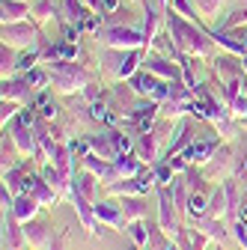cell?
Segmentation results:
<instances>
[{
  "instance_id": "1",
  "label": "cell",
  "mask_w": 247,
  "mask_h": 250,
  "mask_svg": "<svg viewBox=\"0 0 247 250\" xmlns=\"http://www.w3.org/2000/svg\"><path fill=\"white\" fill-rule=\"evenodd\" d=\"M110 42H116V45H134L137 42V33H131V30H113Z\"/></svg>"
},
{
  "instance_id": "2",
  "label": "cell",
  "mask_w": 247,
  "mask_h": 250,
  "mask_svg": "<svg viewBox=\"0 0 247 250\" xmlns=\"http://www.w3.org/2000/svg\"><path fill=\"white\" fill-rule=\"evenodd\" d=\"M92 116H96V119H104V122H110L113 116L107 113V107L104 104H92Z\"/></svg>"
},
{
  "instance_id": "3",
  "label": "cell",
  "mask_w": 247,
  "mask_h": 250,
  "mask_svg": "<svg viewBox=\"0 0 247 250\" xmlns=\"http://www.w3.org/2000/svg\"><path fill=\"white\" fill-rule=\"evenodd\" d=\"M33 60H36V54H24V57L18 60V66H21V69H30V66H33Z\"/></svg>"
},
{
  "instance_id": "4",
  "label": "cell",
  "mask_w": 247,
  "mask_h": 250,
  "mask_svg": "<svg viewBox=\"0 0 247 250\" xmlns=\"http://www.w3.org/2000/svg\"><path fill=\"white\" fill-rule=\"evenodd\" d=\"M113 143H116V149H122V152H125V149H128V140H125V137H119V134L113 137Z\"/></svg>"
},
{
  "instance_id": "5",
  "label": "cell",
  "mask_w": 247,
  "mask_h": 250,
  "mask_svg": "<svg viewBox=\"0 0 247 250\" xmlns=\"http://www.w3.org/2000/svg\"><path fill=\"white\" fill-rule=\"evenodd\" d=\"M99 27V18H83V30H96Z\"/></svg>"
},
{
  "instance_id": "6",
  "label": "cell",
  "mask_w": 247,
  "mask_h": 250,
  "mask_svg": "<svg viewBox=\"0 0 247 250\" xmlns=\"http://www.w3.org/2000/svg\"><path fill=\"white\" fill-rule=\"evenodd\" d=\"M63 33H66V39H69V42H78V33H75V27H66Z\"/></svg>"
},
{
  "instance_id": "7",
  "label": "cell",
  "mask_w": 247,
  "mask_h": 250,
  "mask_svg": "<svg viewBox=\"0 0 247 250\" xmlns=\"http://www.w3.org/2000/svg\"><path fill=\"white\" fill-rule=\"evenodd\" d=\"M27 81H30V83H42V75H39V72H30Z\"/></svg>"
},
{
  "instance_id": "8",
  "label": "cell",
  "mask_w": 247,
  "mask_h": 250,
  "mask_svg": "<svg viewBox=\"0 0 247 250\" xmlns=\"http://www.w3.org/2000/svg\"><path fill=\"white\" fill-rule=\"evenodd\" d=\"M116 3H119V0H102V6H104V9H110V12L116 9Z\"/></svg>"
},
{
  "instance_id": "9",
  "label": "cell",
  "mask_w": 247,
  "mask_h": 250,
  "mask_svg": "<svg viewBox=\"0 0 247 250\" xmlns=\"http://www.w3.org/2000/svg\"><path fill=\"white\" fill-rule=\"evenodd\" d=\"M21 122H24V125H30V122H33V113L24 110V113H21Z\"/></svg>"
},
{
  "instance_id": "10",
  "label": "cell",
  "mask_w": 247,
  "mask_h": 250,
  "mask_svg": "<svg viewBox=\"0 0 247 250\" xmlns=\"http://www.w3.org/2000/svg\"><path fill=\"white\" fill-rule=\"evenodd\" d=\"M191 211H203V200H200V197H197V200L191 203Z\"/></svg>"
},
{
  "instance_id": "11",
  "label": "cell",
  "mask_w": 247,
  "mask_h": 250,
  "mask_svg": "<svg viewBox=\"0 0 247 250\" xmlns=\"http://www.w3.org/2000/svg\"><path fill=\"white\" fill-rule=\"evenodd\" d=\"M238 235H241V241H247V221H244V224L238 227Z\"/></svg>"
},
{
  "instance_id": "12",
  "label": "cell",
  "mask_w": 247,
  "mask_h": 250,
  "mask_svg": "<svg viewBox=\"0 0 247 250\" xmlns=\"http://www.w3.org/2000/svg\"><path fill=\"white\" fill-rule=\"evenodd\" d=\"M241 217H244V221H247V206H244V208H241Z\"/></svg>"
},
{
  "instance_id": "13",
  "label": "cell",
  "mask_w": 247,
  "mask_h": 250,
  "mask_svg": "<svg viewBox=\"0 0 247 250\" xmlns=\"http://www.w3.org/2000/svg\"><path fill=\"white\" fill-rule=\"evenodd\" d=\"M92 3H96V0H92Z\"/></svg>"
}]
</instances>
